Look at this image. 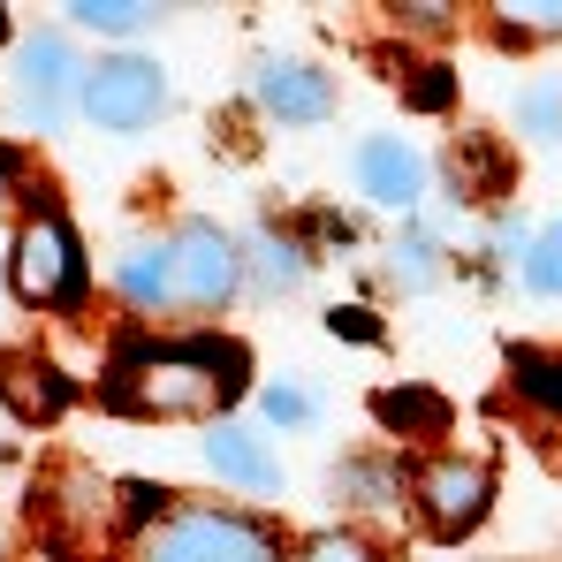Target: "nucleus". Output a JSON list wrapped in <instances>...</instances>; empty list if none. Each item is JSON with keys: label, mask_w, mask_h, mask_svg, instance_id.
Wrapping results in <instances>:
<instances>
[{"label": "nucleus", "mask_w": 562, "mask_h": 562, "mask_svg": "<svg viewBox=\"0 0 562 562\" xmlns=\"http://www.w3.org/2000/svg\"><path fill=\"white\" fill-rule=\"evenodd\" d=\"M525 281H532L540 296H562V221L532 236V251H525Z\"/></svg>", "instance_id": "dca6fc26"}, {"label": "nucleus", "mask_w": 562, "mask_h": 562, "mask_svg": "<svg viewBox=\"0 0 562 562\" xmlns=\"http://www.w3.org/2000/svg\"><path fill=\"white\" fill-rule=\"evenodd\" d=\"M502 15H509V31H525V38H562V0H509Z\"/></svg>", "instance_id": "6ab92c4d"}, {"label": "nucleus", "mask_w": 562, "mask_h": 562, "mask_svg": "<svg viewBox=\"0 0 562 562\" xmlns=\"http://www.w3.org/2000/svg\"><path fill=\"white\" fill-rule=\"evenodd\" d=\"M77 77H85V69H77V54H69L61 38H23V46H15V106H23V122L54 130Z\"/></svg>", "instance_id": "0eeeda50"}, {"label": "nucleus", "mask_w": 562, "mask_h": 562, "mask_svg": "<svg viewBox=\"0 0 562 562\" xmlns=\"http://www.w3.org/2000/svg\"><path fill=\"white\" fill-rule=\"evenodd\" d=\"M160 502H168V494H160V486H122V509H130V517H153V509H160Z\"/></svg>", "instance_id": "b1692460"}, {"label": "nucleus", "mask_w": 562, "mask_h": 562, "mask_svg": "<svg viewBox=\"0 0 562 562\" xmlns=\"http://www.w3.org/2000/svg\"><path fill=\"white\" fill-rule=\"evenodd\" d=\"M61 15H77L85 31H114V38H130V31H145L160 8H145V0H77V8H61Z\"/></svg>", "instance_id": "4468645a"}, {"label": "nucleus", "mask_w": 562, "mask_h": 562, "mask_svg": "<svg viewBox=\"0 0 562 562\" xmlns=\"http://www.w3.org/2000/svg\"><path fill=\"white\" fill-rule=\"evenodd\" d=\"M251 251H259V281H267V289H296V281H304V259H296V244H281V236H259Z\"/></svg>", "instance_id": "a211bd4d"}, {"label": "nucleus", "mask_w": 562, "mask_h": 562, "mask_svg": "<svg viewBox=\"0 0 562 562\" xmlns=\"http://www.w3.org/2000/svg\"><path fill=\"white\" fill-rule=\"evenodd\" d=\"M395 281H411V289H426V281H434V244H426V236L395 244Z\"/></svg>", "instance_id": "412c9836"}, {"label": "nucleus", "mask_w": 562, "mask_h": 562, "mask_svg": "<svg viewBox=\"0 0 562 562\" xmlns=\"http://www.w3.org/2000/svg\"><path fill=\"white\" fill-rule=\"evenodd\" d=\"M85 106H92V122H106V130H145L168 106V77L153 61H137V54H114V61L85 69Z\"/></svg>", "instance_id": "20e7f679"}, {"label": "nucleus", "mask_w": 562, "mask_h": 562, "mask_svg": "<svg viewBox=\"0 0 562 562\" xmlns=\"http://www.w3.org/2000/svg\"><path fill=\"white\" fill-rule=\"evenodd\" d=\"M517 387L540 395V403L562 418V366H548V358H517Z\"/></svg>", "instance_id": "aec40b11"}, {"label": "nucleus", "mask_w": 562, "mask_h": 562, "mask_svg": "<svg viewBox=\"0 0 562 562\" xmlns=\"http://www.w3.org/2000/svg\"><path fill=\"white\" fill-rule=\"evenodd\" d=\"M168 259H176V296L183 304H221L228 289H236V244L213 228V221H183L176 228V244H168Z\"/></svg>", "instance_id": "423d86ee"}, {"label": "nucleus", "mask_w": 562, "mask_h": 562, "mask_svg": "<svg viewBox=\"0 0 562 562\" xmlns=\"http://www.w3.org/2000/svg\"><path fill=\"white\" fill-rule=\"evenodd\" d=\"M8 281H15V296H23V304H77V289H85V267H77V236H69L54 213H46V221H31V228L15 236Z\"/></svg>", "instance_id": "7ed1b4c3"}, {"label": "nucleus", "mask_w": 562, "mask_h": 562, "mask_svg": "<svg viewBox=\"0 0 562 562\" xmlns=\"http://www.w3.org/2000/svg\"><path fill=\"white\" fill-rule=\"evenodd\" d=\"M259 106L274 122H319L335 106V85L312 61H259Z\"/></svg>", "instance_id": "1a4fd4ad"}, {"label": "nucleus", "mask_w": 562, "mask_h": 562, "mask_svg": "<svg viewBox=\"0 0 562 562\" xmlns=\"http://www.w3.org/2000/svg\"><path fill=\"white\" fill-rule=\"evenodd\" d=\"M137 562H274V540L251 525V517H228V509H183L168 525L145 532Z\"/></svg>", "instance_id": "f03ea898"}, {"label": "nucleus", "mask_w": 562, "mask_h": 562, "mask_svg": "<svg viewBox=\"0 0 562 562\" xmlns=\"http://www.w3.org/2000/svg\"><path fill=\"white\" fill-rule=\"evenodd\" d=\"M486 502H494V471L486 464L441 457V464L418 471V509H426V525H434L441 540H464L471 525L486 517Z\"/></svg>", "instance_id": "39448f33"}, {"label": "nucleus", "mask_w": 562, "mask_h": 562, "mask_svg": "<svg viewBox=\"0 0 562 562\" xmlns=\"http://www.w3.org/2000/svg\"><path fill=\"white\" fill-rule=\"evenodd\" d=\"M304 562H373V548H366V540H350V532H327V540H312V548H304Z\"/></svg>", "instance_id": "4be33fe9"}, {"label": "nucleus", "mask_w": 562, "mask_h": 562, "mask_svg": "<svg viewBox=\"0 0 562 562\" xmlns=\"http://www.w3.org/2000/svg\"><path fill=\"white\" fill-rule=\"evenodd\" d=\"M449 176H457L464 198H479V183H502V160H494V145H486V137H464V145H457V160H449Z\"/></svg>", "instance_id": "f3484780"}, {"label": "nucleus", "mask_w": 562, "mask_h": 562, "mask_svg": "<svg viewBox=\"0 0 562 562\" xmlns=\"http://www.w3.org/2000/svg\"><path fill=\"white\" fill-rule=\"evenodd\" d=\"M114 281H122L130 304H168V296H176V259H168V244H137V251L114 267Z\"/></svg>", "instance_id": "ddd939ff"}, {"label": "nucleus", "mask_w": 562, "mask_h": 562, "mask_svg": "<svg viewBox=\"0 0 562 562\" xmlns=\"http://www.w3.org/2000/svg\"><path fill=\"white\" fill-rule=\"evenodd\" d=\"M418 106H441V99H449V69H426V77H418Z\"/></svg>", "instance_id": "393cba45"}, {"label": "nucleus", "mask_w": 562, "mask_h": 562, "mask_svg": "<svg viewBox=\"0 0 562 562\" xmlns=\"http://www.w3.org/2000/svg\"><path fill=\"white\" fill-rule=\"evenodd\" d=\"M244 387V350L228 342H176V350H130L106 373V403L130 418H205Z\"/></svg>", "instance_id": "f257e3e1"}, {"label": "nucleus", "mask_w": 562, "mask_h": 562, "mask_svg": "<svg viewBox=\"0 0 562 562\" xmlns=\"http://www.w3.org/2000/svg\"><path fill=\"white\" fill-rule=\"evenodd\" d=\"M267 418H274V426H304V418H312V403H304L296 387H267Z\"/></svg>", "instance_id": "5701e85b"}, {"label": "nucleus", "mask_w": 562, "mask_h": 562, "mask_svg": "<svg viewBox=\"0 0 562 562\" xmlns=\"http://www.w3.org/2000/svg\"><path fill=\"white\" fill-rule=\"evenodd\" d=\"M380 426H395V434H418V441H441L449 434V403L441 395H418V387H387V395H373Z\"/></svg>", "instance_id": "f8f14e48"}, {"label": "nucleus", "mask_w": 562, "mask_h": 562, "mask_svg": "<svg viewBox=\"0 0 562 562\" xmlns=\"http://www.w3.org/2000/svg\"><path fill=\"white\" fill-rule=\"evenodd\" d=\"M358 183H366L373 205L411 213V205L426 198V160H418L403 137H366V145H358Z\"/></svg>", "instance_id": "6e6552de"}, {"label": "nucleus", "mask_w": 562, "mask_h": 562, "mask_svg": "<svg viewBox=\"0 0 562 562\" xmlns=\"http://www.w3.org/2000/svg\"><path fill=\"white\" fill-rule=\"evenodd\" d=\"M0 395L23 411V418H54L61 403H69V387L54 366H31V358H0Z\"/></svg>", "instance_id": "9b49d317"}, {"label": "nucleus", "mask_w": 562, "mask_h": 562, "mask_svg": "<svg viewBox=\"0 0 562 562\" xmlns=\"http://www.w3.org/2000/svg\"><path fill=\"white\" fill-rule=\"evenodd\" d=\"M205 464L221 471L228 486H251V494H274V486H281V464L267 457V441H251L244 426H213V441H205Z\"/></svg>", "instance_id": "9d476101"}, {"label": "nucleus", "mask_w": 562, "mask_h": 562, "mask_svg": "<svg viewBox=\"0 0 562 562\" xmlns=\"http://www.w3.org/2000/svg\"><path fill=\"white\" fill-rule=\"evenodd\" d=\"M517 122H525V137H540V145H562V77H540L532 92L517 99Z\"/></svg>", "instance_id": "2eb2a0df"}]
</instances>
